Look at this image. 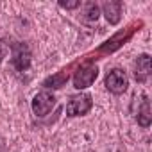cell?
Listing matches in <instances>:
<instances>
[{"instance_id": "obj_2", "label": "cell", "mask_w": 152, "mask_h": 152, "mask_svg": "<svg viewBox=\"0 0 152 152\" xmlns=\"http://www.w3.org/2000/svg\"><path fill=\"white\" fill-rule=\"evenodd\" d=\"M107 91L115 93V95H122L127 91V86H129V79L124 70L120 68H113L107 75H106V81H104Z\"/></svg>"}, {"instance_id": "obj_8", "label": "cell", "mask_w": 152, "mask_h": 152, "mask_svg": "<svg viewBox=\"0 0 152 152\" xmlns=\"http://www.w3.org/2000/svg\"><path fill=\"white\" fill-rule=\"evenodd\" d=\"M136 120L141 127H148L150 125V120H152V115H150V102L147 99V95L141 97V104L138 107V115H136Z\"/></svg>"}, {"instance_id": "obj_4", "label": "cell", "mask_w": 152, "mask_h": 152, "mask_svg": "<svg viewBox=\"0 0 152 152\" xmlns=\"http://www.w3.org/2000/svg\"><path fill=\"white\" fill-rule=\"evenodd\" d=\"M56 107V97L50 91H39L32 99V111L36 116H47Z\"/></svg>"}, {"instance_id": "obj_10", "label": "cell", "mask_w": 152, "mask_h": 152, "mask_svg": "<svg viewBox=\"0 0 152 152\" xmlns=\"http://www.w3.org/2000/svg\"><path fill=\"white\" fill-rule=\"evenodd\" d=\"M99 16H100V7L95 2H88L84 6V18L90 20V22H95Z\"/></svg>"}, {"instance_id": "obj_1", "label": "cell", "mask_w": 152, "mask_h": 152, "mask_svg": "<svg viewBox=\"0 0 152 152\" xmlns=\"http://www.w3.org/2000/svg\"><path fill=\"white\" fill-rule=\"evenodd\" d=\"M97 75H99V66L91 63H84L73 73V86L77 90H86L95 83Z\"/></svg>"}, {"instance_id": "obj_9", "label": "cell", "mask_w": 152, "mask_h": 152, "mask_svg": "<svg viewBox=\"0 0 152 152\" xmlns=\"http://www.w3.org/2000/svg\"><path fill=\"white\" fill-rule=\"evenodd\" d=\"M129 36H131V31H129L127 34H124V32H118V34H115V36H113L109 41H106V45H104L100 50H102V52H113L115 48H118L120 45H124V41H125Z\"/></svg>"}, {"instance_id": "obj_12", "label": "cell", "mask_w": 152, "mask_h": 152, "mask_svg": "<svg viewBox=\"0 0 152 152\" xmlns=\"http://www.w3.org/2000/svg\"><path fill=\"white\" fill-rule=\"evenodd\" d=\"M59 6L64 7V9H75V7L81 6V2H79V0H77V2H59Z\"/></svg>"}, {"instance_id": "obj_5", "label": "cell", "mask_w": 152, "mask_h": 152, "mask_svg": "<svg viewBox=\"0 0 152 152\" xmlns=\"http://www.w3.org/2000/svg\"><path fill=\"white\" fill-rule=\"evenodd\" d=\"M11 50H13V66L18 72H25L31 66V50H29V47L23 45V43H13Z\"/></svg>"}, {"instance_id": "obj_7", "label": "cell", "mask_w": 152, "mask_h": 152, "mask_svg": "<svg viewBox=\"0 0 152 152\" xmlns=\"http://www.w3.org/2000/svg\"><path fill=\"white\" fill-rule=\"evenodd\" d=\"M104 15L107 18V22L111 25H116L122 18V2H116V0H109V2H104L102 6Z\"/></svg>"}, {"instance_id": "obj_6", "label": "cell", "mask_w": 152, "mask_h": 152, "mask_svg": "<svg viewBox=\"0 0 152 152\" xmlns=\"http://www.w3.org/2000/svg\"><path fill=\"white\" fill-rule=\"evenodd\" d=\"M134 77L138 83H145L150 77V56L148 54H141L136 59L134 64Z\"/></svg>"}, {"instance_id": "obj_13", "label": "cell", "mask_w": 152, "mask_h": 152, "mask_svg": "<svg viewBox=\"0 0 152 152\" xmlns=\"http://www.w3.org/2000/svg\"><path fill=\"white\" fill-rule=\"evenodd\" d=\"M4 59V47H2V43H0V61Z\"/></svg>"}, {"instance_id": "obj_3", "label": "cell", "mask_w": 152, "mask_h": 152, "mask_svg": "<svg viewBox=\"0 0 152 152\" xmlns=\"http://www.w3.org/2000/svg\"><path fill=\"white\" fill-rule=\"evenodd\" d=\"M93 107V100L90 93H79L73 95L70 102L66 104V115L68 116H83Z\"/></svg>"}, {"instance_id": "obj_11", "label": "cell", "mask_w": 152, "mask_h": 152, "mask_svg": "<svg viewBox=\"0 0 152 152\" xmlns=\"http://www.w3.org/2000/svg\"><path fill=\"white\" fill-rule=\"evenodd\" d=\"M64 81H68V73H59V75H54L52 79H48L47 83H45V86H48V84H52L50 88H61L63 84H64Z\"/></svg>"}]
</instances>
